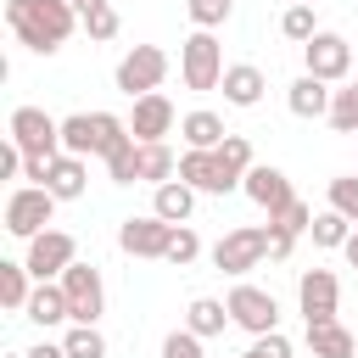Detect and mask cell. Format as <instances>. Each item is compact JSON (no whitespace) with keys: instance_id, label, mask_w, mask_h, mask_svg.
<instances>
[{"instance_id":"cell-15","label":"cell","mask_w":358,"mask_h":358,"mask_svg":"<svg viewBox=\"0 0 358 358\" xmlns=\"http://www.w3.org/2000/svg\"><path fill=\"white\" fill-rule=\"evenodd\" d=\"M224 101L229 106H257L263 101V90H268V78H263V67H252V62H235V67H224Z\"/></svg>"},{"instance_id":"cell-36","label":"cell","mask_w":358,"mask_h":358,"mask_svg":"<svg viewBox=\"0 0 358 358\" xmlns=\"http://www.w3.org/2000/svg\"><path fill=\"white\" fill-rule=\"evenodd\" d=\"M185 11H190V22H196V28H207V34H213V28L229 17V0H190Z\"/></svg>"},{"instance_id":"cell-11","label":"cell","mask_w":358,"mask_h":358,"mask_svg":"<svg viewBox=\"0 0 358 358\" xmlns=\"http://www.w3.org/2000/svg\"><path fill=\"white\" fill-rule=\"evenodd\" d=\"M336 302H341L336 274H330V268H302V280H296V308H302L308 330H313V324H336Z\"/></svg>"},{"instance_id":"cell-7","label":"cell","mask_w":358,"mask_h":358,"mask_svg":"<svg viewBox=\"0 0 358 358\" xmlns=\"http://www.w3.org/2000/svg\"><path fill=\"white\" fill-rule=\"evenodd\" d=\"M302 62H308V73H313V78H324V84H341V78H352V62H358V50H352L341 34L319 28V34L302 45Z\"/></svg>"},{"instance_id":"cell-24","label":"cell","mask_w":358,"mask_h":358,"mask_svg":"<svg viewBox=\"0 0 358 358\" xmlns=\"http://www.w3.org/2000/svg\"><path fill=\"white\" fill-rule=\"evenodd\" d=\"M34 274H28V263H0V308H11V313H28V296H34V285H28Z\"/></svg>"},{"instance_id":"cell-41","label":"cell","mask_w":358,"mask_h":358,"mask_svg":"<svg viewBox=\"0 0 358 358\" xmlns=\"http://www.w3.org/2000/svg\"><path fill=\"white\" fill-rule=\"evenodd\" d=\"M84 34H90V39H112V34H117V11L106 6V11H95V17H84Z\"/></svg>"},{"instance_id":"cell-23","label":"cell","mask_w":358,"mask_h":358,"mask_svg":"<svg viewBox=\"0 0 358 358\" xmlns=\"http://www.w3.org/2000/svg\"><path fill=\"white\" fill-rule=\"evenodd\" d=\"M28 319L34 324H62V319H73V308H67V291L50 280V285H34V296H28Z\"/></svg>"},{"instance_id":"cell-44","label":"cell","mask_w":358,"mask_h":358,"mask_svg":"<svg viewBox=\"0 0 358 358\" xmlns=\"http://www.w3.org/2000/svg\"><path fill=\"white\" fill-rule=\"evenodd\" d=\"M22 358H67V347H62V341H39V347H28Z\"/></svg>"},{"instance_id":"cell-1","label":"cell","mask_w":358,"mask_h":358,"mask_svg":"<svg viewBox=\"0 0 358 358\" xmlns=\"http://www.w3.org/2000/svg\"><path fill=\"white\" fill-rule=\"evenodd\" d=\"M6 22L34 56H56L78 28V11L73 0H6Z\"/></svg>"},{"instance_id":"cell-49","label":"cell","mask_w":358,"mask_h":358,"mask_svg":"<svg viewBox=\"0 0 358 358\" xmlns=\"http://www.w3.org/2000/svg\"><path fill=\"white\" fill-rule=\"evenodd\" d=\"M352 358H358V352H352Z\"/></svg>"},{"instance_id":"cell-25","label":"cell","mask_w":358,"mask_h":358,"mask_svg":"<svg viewBox=\"0 0 358 358\" xmlns=\"http://www.w3.org/2000/svg\"><path fill=\"white\" fill-rule=\"evenodd\" d=\"M62 151L67 157H95V112L62 117Z\"/></svg>"},{"instance_id":"cell-14","label":"cell","mask_w":358,"mask_h":358,"mask_svg":"<svg viewBox=\"0 0 358 358\" xmlns=\"http://www.w3.org/2000/svg\"><path fill=\"white\" fill-rule=\"evenodd\" d=\"M129 134L140 145H157L162 134H173V101L157 90V95H140L134 101V117H129Z\"/></svg>"},{"instance_id":"cell-27","label":"cell","mask_w":358,"mask_h":358,"mask_svg":"<svg viewBox=\"0 0 358 358\" xmlns=\"http://www.w3.org/2000/svg\"><path fill=\"white\" fill-rule=\"evenodd\" d=\"M308 347H313V358H352L358 352L352 330H341V324H313L308 330Z\"/></svg>"},{"instance_id":"cell-22","label":"cell","mask_w":358,"mask_h":358,"mask_svg":"<svg viewBox=\"0 0 358 358\" xmlns=\"http://www.w3.org/2000/svg\"><path fill=\"white\" fill-rule=\"evenodd\" d=\"M179 179H185L190 190L224 196V185H218V157H213V151H185V157H179Z\"/></svg>"},{"instance_id":"cell-29","label":"cell","mask_w":358,"mask_h":358,"mask_svg":"<svg viewBox=\"0 0 358 358\" xmlns=\"http://www.w3.org/2000/svg\"><path fill=\"white\" fill-rule=\"evenodd\" d=\"M330 129L336 134H358V78H347L330 95Z\"/></svg>"},{"instance_id":"cell-38","label":"cell","mask_w":358,"mask_h":358,"mask_svg":"<svg viewBox=\"0 0 358 358\" xmlns=\"http://www.w3.org/2000/svg\"><path fill=\"white\" fill-rule=\"evenodd\" d=\"M241 358H291V341H285L280 330H268V336H252V347H246Z\"/></svg>"},{"instance_id":"cell-34","label":"cell","mask_w":358,"mask_h":358,"mask_svg":"<svg viewBox=\"0 0 358 358\" xmlns=\"http://www.w3.org/2000/svg\"><path fill=\"white\" fill-rule=\"evenodd\" d=\"M196 257H201V235H196L190 224H179V229H173V241H168V257H162V263L185 268V263H196Z\"/></svg>"},{"instance_id":"cell-47","label":"cell","mask_w":358,"mask_h":358,"mask_svg":"<svg viewBox=\"0 0 358 358\" xmlns=\"http://www.w3.org/2000/svg\"><path fill=\"white\" fill-rule=\"evenodd\" d=\"M291 6H313V0H291Z\"/></svg>"},{"instance_id":"cell-10","label":"cell","mask_w":358,"mask_h":358,"mask_svg":"<svg viewBox=\"0 0 358 358\" xmlns=\"http://www.w3.org/2000/svg\"><path fill=\"white\" fill-rule=\"evenodd\" d=\"M229 319L241 324V330H252V336H268V330H280V302H274V291H263V285H235L229 296Z\"/></svg>"},{"instance_id":"cell-37","label":"cell","mask_w":358,"mask_h":358,"mask_svg":"<svg viewBox=\"0 0 358 358\" xmlns=\"http://www.w3.org/2000/svg\"><path fill=\"white\" fill-rule=\"evenodd\" d=\"M162 358H207V352H201L196 330H173V336H162Z\"/></svg>"},{"instance_id":"cell-43","label":"cell","mask_w":358,"mask_h":358,"mask_svg":"<svg viewBox=\"0 0 358 358\" xmlns=\"http://www.w3.org/2000/svg\"><path fill=\"white\" fill-rule=\"evenodd\" d=\"M11 173H22V151L6 140V151H0V179H11Z\"/></svg>"},{"instance_id":"cell-40","label":"cell","mask_w":358,"mask_h":358,"mask_svg":"<svg viewBox=\"0 0 358 358\" xmlns=\"http://www.w3.org/2000/svg\"><path fill=\"white\" fill-rule=\"evenodd\" d=\"M291 246H296V229H285V224L268 218V257L280 263V257H291Z\"/></svg>"},{"instance_id":"cell-30","label":"cell","mask_w":358,"mask_h":358,"mask_svg":"<svg viewBox=\"0 0 358 358\" xmlns=\"http://www.w3.org/2000/svg\"><path fill=\"white\" fill-rule=\"evenodd\" d=\"M134 134H129V123L117 117V112H95V157H112V151H123Z\"/></svg>"},{"instance_id":"cell-9","label":"cell","mask_w":358,"mask_h":358,"mask_svg":"<svg viewBox=\"0 0 358 358\" xmlns=\"http://www.w3.org/2000/svg\"><path fill=\"white\" fill-rule=\"evenodd\" d=\"M56 285L67 291L73 324H95V319L106 313V285H101V268H95V263H73V268H67Z\"/></svg>"},{"instance_id":"cell-31","label":"cell","mask_w":358,"mask_h":358,"mask_svg":"<svg viewBox=\"0 0 358 358\" xmlns=\"http://www.w3.org/2000/svg\"><path fill=\"white\" fill-rule=\"evenodd\" d=\"M62 347H67V358H106V336L95 324H73L62 336Z\"/></svg>"},{"instance_id":"cell-3","label":"cell","mask_w":358,"mask_h":358,"mask_svg":"<svg viewBox=\"0 0 358 358\" xmlns=\"http://www.w3.org/2000/svg\"><path fill=\"white\" fill-rule=\"evenodd\" d=\"M117 90L129 95V101H140V95H157L162 90V78H168V50H157V45H134L123 62H117Z\"/></svg>"},{"instance_id":"cell-13","label":"cell","mask_w":358,"mask_h":358,"mask_svg":"<svg viewBox=\"0 0 358 358\" xmlns=\"http://www.w3.org/2000/svg\"><path fill=\"white\" fill-rule=\"evenodd\" d=\"M241 190H246V196H252V201H257V207H263L268 218H280V213H285V207L296 201L291 179H285L280 168H268V162H257V168H252V173L241 179Z\"/></svg>"},{"instance_id":"cell-48","label":"cell","mask_w":358,"mask_h":358,"mask_svg":"<svg viewBox=\"0 0 358 358\" xmlns=\"http://www.w3.org/2000/svg\"><path fill=\"white\" fill-rule=\"evenodd\" d=\"M352 78H358V62H352Z\"/></svg>"},{"instance_id":"cell-45","label":"cell","mask_w":358,"mask_h":358,"mask_svg":"<svg viewBox=\"0 0 358 358\" xmlns=\"http://www.w3.org/2000/svg\"><path fill=\"white\" fill-rule=\"evenodd\" d=\"M106 6H112V0H73V11H78V22H84V17H95V11H106Z\"/></svg>"},{"instance_id":"cell-5","label":"cell","mask_w":358,"mask_h":358,"mask_svg":"<svg viewBox=\"0 0 358 358\" xmlns=\"http://www.w3.org/2000/svg\"><path fill=\"white\" fill-rule=\"evenodd\" d=\"M50 213H56V196L45 185H17L11 201H6V229L17 241H34V235L50 229Z\"/></svg>"},{"instance_id":"cell-33","label":"cell","mask_w":358,"mask_h":358,"mask_svg":"<svg viewBox=\"0 0 358 358\" xmlns=\"http://www.w3.org/2000/svg\"><path fill=\"white\" fill-rule=\"evenodd\" d=\"M106 173H112V185H134L140 179V140H129L123 151H112L106 157Z\"/></svg>"},{"instance_id":"cell-39","label":"cell","mask_w":358,"mask_h":358,"mask_svg":"<svg viewBox=\"0 0 358 358\" xmlns=\"http://www.w3.org/2000/svg\"><path fill=\"white\" fill-rule=\"evenodd\" d=\"M274 224H285V229H296V235H308V229H313V207H308V201L296 196V201H291V207H285V213H280Z\"/></svg>"},{"instance_id":"cell-6","label":"cell","mask_w":358,"mask_h":358,"mask_svg":"<svg viewBox=\"0 0 358 358\" xmlns=\"http://www.w3.org/2000/svg\"><path fill=\"white\" fill-rule=\"evenodd\" d=\"M28 274L39 280V285H50V280H62L73 263H78V241L67 235V229H45V235H34L28 241Z\"/></svg>"},{"instance_id":"cell-28","label":"cell","mask_w":358,"mask_h":358,"mask_svg":"<svg viewBox=\"0 0 358 358\" xmlns=\"http://www.w3.org/2000/svg\"><path fill=\"white\" fill-rule=\"evenodd\" d=\"M352 229H358L352 218H341L336 207H324V213H313V229H308V235H313V246H347Z\"/></svg>"},{"instance_id":"cell-21","label":"cell","mask_w":358,"mask_h":358,"mask_svg":"<svg viewBox=\"0 0 358 358\" xmlns=\"http://www.w3.org/2000/svg\"><path fill=\"white\" fill-rule=\"evenodd\" d=\"M235 319H229V302H218V296H196L190 308H185V330H196L201 341L207 336H224Z\"/></svg>"},{"instance_id":"cell-32","label":"cell","mask_w":358,"mask_h":358,"mask_svg":"<svg viewBox=\"0 0 358 358\" xmlns=\"http://www.w3.org/2000/svg\"><path fill=\"white\" fill-rule=\"evenodd\" d=\"M280 34H285V39H296V45H308V39L319 34V22H313V6H285V17H280Z\"/></svg>"},{"instance_id":"cell-42","label":"cell","mask_w":358,"mask_h":358,"mask_svg":"<svg viewBox=\"0 0 358 358\" xmlns=\"http://www.w3.org/2000/svg\"><path fill=\"white\" fill-rule=\"evenodd\" d=\"M50 162H56V157H22V179H28V185H45V179H50Z\"/></svg>"},{"instance_id":"cell-8","label":"cell","mask_w":358,"mask_h":358,"mask_svg":"<svg viewBox=\"0 0 358 358\" xmlns=\"http://www.w3.org/2000/svg\"><path fill=\"white\" fill-rule=\"evenodd\" d=\"M268 257V229H257V224H241V229H229L218 246H213V268L218 274H246V268H257Z\"/></svg>"},{"instance_id":"cell-35","label":"cell","mask_w":358,"mask_h":358,"mask_svg":"<svg viewBox=\"0 0 358 358\" xmlns=\"http://www.w3.org/2000/svg\"><path fill=\"white\" fill-rule=\"evenodd\" d=\"M330 207H336L341 218H352V224H358V173L330 179Z\"/></svg>"},{"instance_id":"cell-2","label":"cell","mask_w":358,"mask_h":358,"mask_svg":"<svg viewBox=\"0 0 358 358\" xmlns=\"http://www.w3.org/2000/svg\"><path fill=\"white\" fill-rule=\"evenodd\" d=\"M179 73H185V90H218L224 84V45L207 28H196L179 45Z\"/></svg>"},{"instance_id":"cell-12","label":"cell","mask_w":358,"mask_h":358,"mask_svg":"<svg viewBox=\"0 0 358 358\" xmlns=\"http://www.w3.org/2000/svg\"><path fill=\"white\" fill-rule=\"evenodd\" d=\"M173 229H179V224H168V218H157V213H140V218H123V224H117V246H123L129 257H168Z\"/></svg>"},{"instance_id":"cell-17","label":"cell","mask_w":358,"mask_h":358,"mask_svg":"<svg viewBox=\"0 0 358 358\" xmlns=\"http://www.w3.org/2000/svg\"><path fill=\"white\" fill-rule=\"evenodd\" d=\"M330 95H336V90H330L324 78L302 73V78H296V84L285 90V106H291L296 117H330Z\"/></svg>"},{"instance_id":"cell-46","label":"cell","mask_w":358,"mask_h":358,"mask_svg":"<svg viewBox=\"0 0 358 358\" xmlns=\"http://www.w3.org/2000/svg\"><path fill=\"white\" fill-rule=\"evenodd\" d=\"M341 252H347V268H358V229H352V241H347Z\"/></svg>"},{"instance_id":"cell-19","label":"cell","mask_w":358,"mask_h":358,"mask_svg":"<svg viewBox=\"0 0 358 358\" xmlns=\"http://www.w3.org/2000/svg\"><path fill=\"white\" fill-rule=\"evenodd\" d=\"M84 179H90V168H84V157H56L50 162V179H45V190L56 196V201H78L84 196Z\"/></svg>"},{"instance_id":"cell-16","label":"cell","mask_w":358,"mask_h":358,"mask_svg":"<svg viewBox=\"0 0 358 358\" xmlns=\"http://www.w3.org/2000/svg\"><path fill=\"white\" fill-rule=\"evenodd\" d=\"M213 157H218V185H224V196H229V190H241V179L257 168V162H252V140H246V134H229Z\"/></svg>"},{"instance_id":"cell-4","label":"cell","mask_w":358,"mask_h":358,"mask_svg":"<svg viewBox=\"0 0 358 358\" xmlns=\"http://www.w3.org/2000/svg\"><path fill=\"white\" fill-rule=\"evenodd\" d=\"M11 145L22 157H62V123L45 106H17L11 112Z\"/></svg>"},{"instance_id":"cell-18","label":"cell","mask_w":358,"mask_h":358,"mask_svg":"<svg viewBox=\"0 0 358 358\" xmlns=\"http://www.w3.org/2000/svg\"><path fill=\"white\" fill-rule=\"evenodd\" d=\"M179 134H185V151H218L229 140V129H224L218 112H185L179 117Z\"/></svg>"},{"instance_id":"cell-20","label":"cell","mask_w":358,"mask_h":358,"mask_svg":"<svg viewBox=\"0 0 358 358\" xmlns=\"http://www.w3.org/2000/svg\"><path fill=\"white\" fill-rule=\"evenodd\" d=\"M151 213H157V218H168V224H190V213H196V190H190L185 179H168V185H157Z\"/></svg>"},{"instance_id":"cell-26","label":"cell","mask_w":358,"mask_h":358,"mask_svg":"<svg viewBox=\"0 0 358 358\" xmlns=\"http://www.w3.org/2000/svg\"><path fill=\"white\" fill-rule=\"evenodd\" d=\"M173 173H179V157H173L162 140H157V145H140V185L157 190V185H168Z\"/></svg>"}]
</instances>
